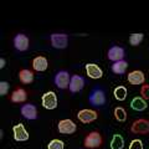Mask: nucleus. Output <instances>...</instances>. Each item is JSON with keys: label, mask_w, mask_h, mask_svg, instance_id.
<instances>
[{"label": "nucleus", "mask_w": 149, "mask_h": 149, "mask_svg": "<svg viewBox=\"0 0 149 149\" xmlns=\"http://www.w3.org/2000/svg\"><path fill=\"white\" fill-rule=\"evenodd\" d=\"M106 92L103 88L101 87H93L90 95H88V102L93 106V107H102L106 104Z\"/></svg>", "instance_id": "nucleus-1"}, {"label": "nucleus", "mask_w": 149, "mask_h": 149, "mask_svg": "<svg viewBox=\"0 0 149 149\" xmlns=\"http://www.w3.org/2000/svg\"><path fill=\"white\" fill-rule=\"evenodd\" d=\"M50 42L54 49L63 50L68 46V35L65 32H54L50 35Z\"/></svg>", "instance_id": "nucleus-2"}, {"label": "nucleus", "mask_w": 149, "mask_h": 149, "mask_svg": "<svg viewBox=\"0 0 149 149\" xmlns=\"http://www.w3.org/2000/svg\"><path fill=\"white\" fill-rule=\"evenodd\" d=\"M70 81H71V76H70V72L66 71V70H60L54 77L55 86L60 88V90H66V88H68Z\"/></svg>", "instance_id": "nucleus-3"}, {"label": "nucleus", "mask_w": 149, "mask_h": 149, "mask_svg": "<svg viewBox=\"0 0 149 149\" xmlns=\"http://www.w3.org/2000/svg\"><path fill=\"white\" fill-rule=\"evenodd\" d=\"M83 144L87 149H96L102 146V136L98 132H91L85 137Z\"/></svg>", "instance_id": "nucleus-4"}, {"label": "nucleus", "mask_w": 149, "mask_h": 149, "mask_svg": "<svg viewBox=\"0 0 149 149\" xmlns=\"http://www.w3.org/2000/svg\"><path fill=\"white\" fill-rule=\"evenodd\" d=\"M13 45L15 47V50L20 51V52H24V51L29 50L30 40L25 34H16L13 39Z\"/></svg>", "instance_id": "nucleus-5"}, {"label": "nucleus", "mask_w": 149, "mask_h": 149, "mask_svg": "<svg viewBox=\"0 0 149 149\" xmlns=\"http://www.w3.org/2000/svg\"><path fill=\"white\" fill-rule=\"evenodd\" d=\"M107 57H108L109 61H113V62L122 61V60H124V57H125V50L122 47V46L112 45L108 49Z\"/></svg>", "instance_id": "nucleus-6"}, {"label": "nucleus", "mask_w": 149, "mask_h": 149, "mask_svg": "<svg viewBox=\"0 0 149 149\" xmlns=\"http://www.w3.org/2000/svg\"><path fill=\"white\" fill-rule=\"evenodd\" d=\"M41 103H42L44 108L50 111L57 108V96H56V93L54 91L45 92L41 97Z\"/></svg>", "instance_id": "nucleus-7"}, {"label": "nucleus", "mask_w": 149, "mask_h": 149, "mask_svg": "<svg viewBox=\"0 0 149 149\" xmlns=\"http://www.w3.org/2000/svg\"><path fill=\"white\" fill-rule=\"evenodd\" d=\"M130 132L134 134H147L149 133V120L144 118L136 119L130 125Z\"/></svg>", "instance_id": "nucleus-8"}, {"label": "nucleus", "mask_w": 149, "mask_h": 149, "mask_svg": "<svg viewBox=\"0 0 149 149\" xmlns=\"http://www.w3.org/2000/svg\"><path fill=\"white\" fill-rule=\"evenodd\" d=\"M85 85H86V81L81 74H72L68 90L71 93H77V92H81L85 88Z\"/></svg>", "instance_id": "nucleus-9"}, {"label": "nucleus", "mask_w": 149, "mask_h": 149, "mask_svg": "<svg viewBox=\"0 0 149 149\" xmlns=\"http://www.w3.org/2000/svg\"><path fill=\"white\" fill-rule=\"evenodd\" d=\"M21 116L27 120H35L37 119V108L34 103H25L20 107Z\"/></svg>", "instance_id": "nucleus-10"}, {"label": "nucleus", "mask_w": 149, "mask_h": 149, "mask_svg": "<svg viewBox=\"0 0 149 149\" xmlns=\"http://www.w3.org/2000/svg\"><path fill=\"white\" fill-rule=\"evenodd\" d=\"M77 118H78L80 122L85 123V124H88V123H91V122H93V120H96L97 118H98V113H97L96 111H93V109L85 108V109L78 111Z\"/></svg>", "instance_id": "nucleus-11"}, {"label": "nucleus", "mask_w": 149, "mask_h": 149, "mask_svg": "<svg viewBox=\"0 0 149 149\" xmlns=\"http://www.w3.org/2000/svg\"><path fill=\"white\" fill-rule=\"evenodd\" d=\"M13 134H14V139L16 142H26L30 138L29 132L24 127V124H21V123L15 124L13 127Z\"/></svg>", "instance_id": "nucleus-12"}, {"label": "nucleus", "mask_w": 149, "mask_h": 149, "mask_svg": "<svg viewBox=\"0 0 149 149\" xmlns=\"http://www.w3.org/2000/svg\"><path fill=\"white\" fill-rule=\"evenodd\" d=\"M77 125L72 119H62L57 124V130L61 134H72L76 132Z\"/></svg>", "instance_id": "nucleus-13"}, {"label": "nucleus", "mask_w": 149, "mask_h": 149, "mask_svg": "<svg viewBox=\"0 0 149 149\" xmlns=\"http://www.w3.org/2000/svg\"><path fill=\"white\" fill-rule=\"evenodd\" d=\"M85 70H86L87 76L92 78V80H100V78H102V76H103L102 68L96 63H86Z\"/></svg>", "instance_id": "nucleus-14"}, {"label": "nucleus", "mask_w": 149, "mask_h": 149, "mask_svg": "<svg viewBox=\"0 0 149 149\" xmlns=\"http://www.w3.org/2000/svg\"><path fill=\"white\" fill-rule=\"evenodd\" d=\"M127 80H128V82L130 83V85L138 86V85H143V83L146 82V76H144V73L142 71H139V70H134V71L128 73Z\"/></svg>", "instance_id": "nucleus-15"}, {"label": "nucleus", "mask_w": 149, "mask_h": 149, "mask_svg": "<svg viewBox=\"0 0 149 149\" xmlns=\"http://www.w3.org/2000/svg\"><path fill=\"white\" fill-rule=\"evenodd\" d=\"M47 67H49V61L44 56H36V57L32 60V68H34L35 71L44 72L47 70Z\"/></svg>", "instance_id": "nucleus-16"}, {"label": "nucleus", "mask_w": 149, "mask_h": 149, "mask_svg": "<svg viewBox=\"0 0 149 149\" xmlns=\"http://www.w3.org/2000/svg\"><path fill=\"white\" fill-rule=\"evenodd\" d=\"M130 108L133 111H137V112H143L148 108V104H147V101L143 98L141 96H137L132 98L130 101Z\"/></svg>", "instance_id": "nucleus-17"}, {"label": "nucleus", "mask_w": 149, "mask_h": 149, "mask_svg": "<svg viewBox=\"0 0 149 149\" xmlns=\"http://www.w3.org/2000/svg\"><path fill=\"white\" fill-rule=\"evenodd\" d=\"M27 100V93L24 88H16L15 91L11 93V101L14 103H22Z\"/></svg>", "instance_id": "nucleus-18"}, {"label": "nucleus", "mask_w": 149, "mask_h": 149, "mask_svg": "<svg viewBox=\"0 0 149 149\" xmlns=\"http://www.w3.org/2000/svg\"><path fill=\"white\" fill-rule=\"evenodd\" d=\"M19 80L22 83H25V85H29V83L34 81V73L27 68H22V70H20V72H19Z\"/></svg>", "instance_id": "nucleus-19"}, {"label": "nucleus", "mask_w": 149, "mask_h": 149, "mask_svg": "<svg viewBox=\"0 0 149 149\" xmlns=\"http://www.w3.org/2000/svg\"><path fill=\"white\" fill-rule=\"evenodd\" d=\"M127 68H128V62L125 61V60H122V61H118V62H113V65H112V72L116 74L125 73Z\"/></svg>", "instance_id": "nucleus-20"}, {"label": "nucleus", "mask_w": 149, "mask_h": 149, "mask_svg": "<svg viewBox=\"0 0 149 149\" xmlns=\"http://www.w3.org/2000/svg\"><path fill=\"white\" fill-rule=\"evenodd\" d=\"M124 148V138L120 134H114L111 141V149H123Z\"/></svg>", "instance_id": "nucleus-21"}, {"label": "nucleus", "mask_w": 149, "mask_h": 149, "mask_svg": "<svg viewBox=\"0 0 149 149\" xmlns=\"http://www.w3.org/2000/svg\"><path fill=\"white\" fill-rule=\"evenodd\" d=\"M113 95H114V98H116V100L122 102V101H124L125 98H127V95H128L127 88H125L124 86H118V87H116L114 91H113Z\"/></svg>", "instance_id": "nucleus-22"}, {"label": "nucleus", "mask_w": 149, "mask_h": 149, "mask_svg": "<svg viewBox=\"0 0 149 149\" xmlns=\"http://www.w3.org/2000/svg\"><path fill=\"white\" fill-rule=\"evenodd\" d=\"M114 118L116 120H118V122H124V120H127V112L123 107H116L114 108Z\"/></svg>", "instance_id": "nucleus-23"}, {"label": "nucleus", "mask_w": 149, "mask_h": 149, "mask_svg": "<svg viewBox=\"0 0 149 149\" xmlns=\"http://www.w3.org/2000/svg\"><path fill=\"white\" fill-rule=\"evenodd\" d=\"M144 40V34L138 32V34H132L129 36V44L132 46H138Z\"/></svg>", "instance_id": "nucleus-24"}, {"label": "nucleus", "mask_w": 149, "mask_h": 149, "mask_svg": "<svg viewBox=\"0 0 149 149\" xmlns=\"http://www.w3.org/2000/svg\"><path fill=\"white\" fill-rule=\"evenodd\" d=\"M47 149H65V144L60 139H52L47 144Z\"/></svg>", "instance_id": "nucleus-25"}, {"label": "nucleus", "mask_w": 149, "mask_h": 149, "mask_svg": "<svg viewBox=\"0 0 149 149\" xmlns=\"http://www.w3.org/2000/svg\"><path fill=\"white\" fill-rule=\"evenodd\" d=\"M9 90H10V85L6 81H0V96H6Z\"/></svg>", "instance_id": "nucleus-26"}, {"label": "nucleus", "mask_w": 149, "mask_h": 149, "mask_svg": "<svg viewBox=\"0 0 149 149\" xmlns=\"http://www.w3.org/2000/svg\"><path fill=\"white\" fill-rule=\"evenodd\" d=\"M129 149H143V142L139 139H133L129 144Z\"/></svg>", "instance_id": "nucleus-27"}, {"label": "nucleus", "mask_w": 149, "mask_h": 149, "mask_svg": "<svg viewBox=\"0 0 149 149\" xmlns=\"http://www.w3.org/2000/svg\"><path fill=\"white\" fill-rule=\"evenodd\" d=\"M141 97L146 101H149V85H143L141 88Z\"/></svg>", "instance_id": "nucleus-28"}, {"label": "nucleus", "mask_w": 149, "mask_h": 149, "mask_svg": "<svg viewBox=\"0 0 149 149\" xmlns=\"http://www.w3.org/2000/svg\"><path fill=\"white\" fill-rule=\"evenodd\" d=\"M5 63H6V61H5V58H4V57H0V68H4V67H5Z\"/></svg>", "instance_id": "nucleus-29"}, {"label": "nucleus", "mask_w": 149, "mask_h": 149, "mask_svg": "<svg viewBox=\"0 0 149 149\" xmlns=\"http://www.w3.org/2000/svg\"><path fill=\"white\" fill-rule=\"evenodd\" d=\"M148 149H149V148H148Z\"/></svg>", "instance_id": "nucleus-30"}]
</instances>
